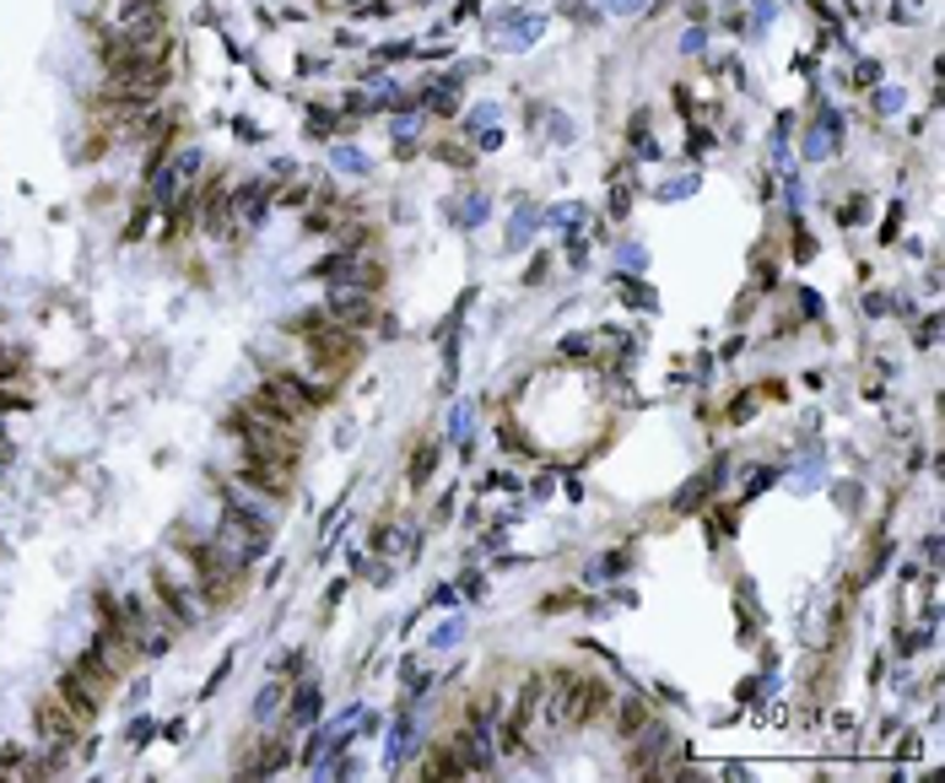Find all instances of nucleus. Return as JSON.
I'll return each instance as SVG.
<instances>
[{
  "label": "nucleus",
  "instance_id": "nucleus-12",
  "mask_svg": "<svg viewBox=\"0 0 945 783\" xmlns=\"http://www.w3.org/2000/svg\"><path fill=\"white\" fill-rule=\"evenodd\" d=\"M438 465V449H427V444H422V449H416V460H411V481H416V486H422V481H427V470Z\"/></svg>",
  "mask_w": 945,
  "mask_h": 783
},
{
  "label": "nucleus",
  "instance_id": "nucleus-11",
  "mask_svg": "<svg viewBox=\"0 0 945 783\" xmlns=\"http://www.w3.org/2000/svg\"><path fill=\"white\" fill-rule=\"evenodd\" d=\"M427 773H444V779H471V768L460 762V751H455V746H438V751L427 757Z\"/></svg>",
  "mask_w": 945,
  "mask_h": 783
},
{
  "label": "nucleus",
  "instance_id": "nucleus-8",
  "mask_svg": "<svg viewBox=\"0 0 945 783\" xmlns=\"http://www.w3.org/2000/svg\"><path fill=\"white\" fill-rule=\"evenodd\" d=\"M324 271H335V282L362 287V293H378V282H384V265H378V260H368V254H340V260H335V265H324Z\"/></svg>",
  "mask_w": 945,
  "mask_h": 783
},
{
  "label": "nucleus",
  "instance_id": "nucleus-2",
  "mask_svg": "<svg viewBox=\"0 0 945 783\" xmlns=\"http://www.w3.org/2000/svg\"><path fill=\"white\" fill-rule=\"evenodd\" d=\"M158 600H162V617L173 626H200L206 611H211V595L200 589V579H195L189 562H162L158 568Z\"/></svg>",
  "mask_w": 945,
  "mask_h": 783
},
{
  "label": "nucleus",
  "instance_id": "nucleus-10",
  "mask_svg": "<svg viewBox=\"0 0 945 783\" xmlns=\"http://www.w3.org/2000/svg\"><path fill=\"white\" fill-rule=\"evenodd\" d=\"M535 33H540V16H524V22H519V16H508V22H502V33H497V49H530V38H535Z\"/></svg>",
  "mask_w": 945,
  "mask_h": 783
},
{
  "label": "nucleus",
  "instance_id": "nucleus-14",
  "mask_svg": "<svg viewBox=\"0 0 945 783\" xmlns=\"http://www.w3.org/2000/svg\"><path fill=\"white\" fill-rule=\"evenodd\" d=\"M335 167H351V173H362V167H368V157H362V152H346V147H340V152H335Z\"/></svg>",
  "mask_w": 945,
  "mask_h": 783
},
{
  "label": "nucleus",
  "instance_id": "nucleus-5",
  "mask_svg": "<svg viewBox=\"0 0 945 783\" xmlns=\"http://www.w3.org/2000/svg\"><path fill=\"white\" fill-rule=\"evenodd\" d=\"M324 319H329V324H340V330H362V324H373V319H378V309H373V293L335 282V287L324 293Z\"/></svg>",
  "mask_w": 945,
  "mask_h": 783
},
{
  "label": "nucleus",
  "instance_id": "nucleus-16",
  "mask_svg": "<svg viewBox=\"0 0 945 783\" xmlns=\"http://www.w3.org/2000/svg\"><path fill=\"white\" fill-rule=\"evenodd\" d=\"M0 455H11V444H5V422H0Z\"/></svg>",
  "mask_w": 945,
  "mask_h": 783
},
{
  "label": "nucleus",
  "instance_id": "nucleus-7",
  "mask_svg": "<svg viewBox=\"0 0 945 783\" xmlns=\"http://www.w3.org/2000/svg\"><path fill=\"white\" fill-rule=\"evenodd\" d=\"M38 730H43V741H54V746H71L76 741V730H82V719L60 703V692L54 697H43L38 703Z\"/></svg>",
  "mask_w": 945,
  "mask_h": 783
},
{
  "label": "nucleus",
  "instance_id": "nucleus-13",
  "mask_svg": "<svg viewBox=\"0 0 945 783\" xmlns=\"http://www.w3.org/2000/svg\"><path fill=\"white\" fill-rule=\"evenodd\" d=\"M293 713H298V719H314V713H319V697H314V692H298V697H293Z\"/></svg>",
  "mask_w": 945,
  "mask_h": 783
},
{
  "label": "nucleus",
  "instance_id": "nucleus-9",
  "mask_svg": "<svg viewBox=\"0 0 945 783\" xmlns=\"http://www.w3.org/2000/svg\"><path fill=\"white\" fill-rule=\"evenodd\" d=\"M449 746L460 751L465 768H492V746H486V730H481V724H475V730H455Z\"/></svg>",
  "mask_w": 945,
  "mask_h": 783
},
{
  "label": "nucleus",
  "instance_id": "nucleus-3",
  "mask_svg": "<svg viewBox=\"0 0 945 783\" xmlns=\"http://www.w3.org/2000/svg\"><path fill=\"white\" fill-rule=\"evenodd\" d=\"M109 686H114V681H109L98 664H87V659H82L76 670H65V681H60V703H65V708L82 719V724H92V719H98V708L109 703Z\"/></svg>",
  "mask_w": 945,
  "mask_h": 783
},
{
  "label": "nucleus",
  "instance_id": "nucleus-6",
  "mask_svg": "<svg viewBox=\"0 0 945 783\" xmlns=\"http://www.w3.org/2000/svg\"><path fill=\"white\" fill-rule=\"evenodd\" d=\"M238 481L260 486V492H265V497H276V502H287V497H293V465H287V460L249 455V460H244V470H238Z\"/></svg>",
  "mask_w": 945,
  "mask_h": 783
},
{
  "label": "nucleus",
  "instance_id": "nucleus-15",
  "mask_svg": "<svg viewBox=\"0 0 945 783\" xmlns=\"http://www.w3.org/2000/svg\"><path fill=\"white\" fill-rule=\"evenodd\" d=\"M606 5H611V11H617V16H632V11H637V5H643V0H606Z\"/></svg>",
  "mask_w": 945,
  "mask_h": 783
},
{
  "label": "nucleus",
  "instance_id": "nucleus-17",
  "mask_svg": "<svg viewBox=\"0 0 945 783\" xmlns=\"http://www.w3.org/2000/svg\"><path fill=\"white\" fill-rule=\"evenodd\" d=\"M0 475H5V455H0Z\"/></svg>",
  "mask_w": 945,
  "mask_h": 783
},
{
  "label": "nucleus",
  "instance_id": "nucleus-1",
  "mask_svg": "<svg viewBox=\"0 0 945 783\" xmlns=\"http://www.w3.org/2000/svg\"><path fill=\"white\" fill-rule=\"evenodd\" d=\"M109 76H136V71H158L167 65V33L162 27H114L98 44Z\"/></svg>",
  "mask_w": 945,
  "mask_h": 783
},
{
  "label": "nucleus",
  "instance_id": "nucleus-4",
  "mask_svg": "<svg viewBox=\"0 0 945 783\" xmlns=\"http://www.w3.org/2000/svg\"><path fill=\"white\" fill-rule=\"evenodd\" d=\"M222 508H227V519H238L244 530H254V535L271 540V530H276V497H260V486H249V481H222Z\"/></svg>",
  "mask_w": 945,
  "mask_h": 783
}]
</instances>
